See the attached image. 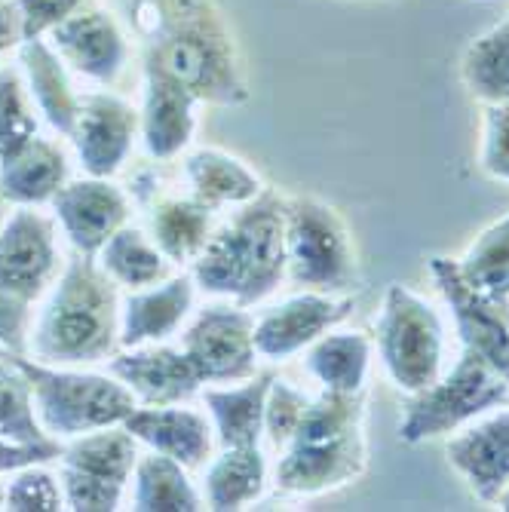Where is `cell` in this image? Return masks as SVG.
I'll return each mask as SVG.
<instances>
[{
	"instance_id": "6da1fadb",
	"label": "cell",
	"mask_w": 509,
	"mask_h": 512,
	"mask_svg": "<svg viewBox=\"0 0 509 512\" xmlns=\"http://www.w3.org/2000/svg\"><path fill=\"white\" fill-rule=\"evenodd\" d=\"M132 28L148 71L191 89L203 105L249 102L240 43L215 0H132Z\"/></svg>"
},
{
	"instance_id": "7a4b0ae2",
	"label": "cell",
	"mask_w": 509,
	"mask_h": 512,
	"mask_svg": "<svg viewBox=\"0 0 509 512\" xmlns=\"http://www.w3.org/2000/svg\"><path fill=\"white\" fill-rule=\"evenodd\" d=\"M120 286L96 258L74 255L31 313L25 353L50 365H96L120 350Z\"/></svg>"
},
{
	"instance_id": "3957f363",
	"label": "cell",
	"mask_w": 509,
	"mask_h": 512,
	"mask_svg": "<svg viewBox=\"0 0 509 512\" xmlns=\"http://www.w3.org/2000/svg\"><path fill=\"white\" fill-rule=\"evenodd\" d=\"M188 270L209 298L243 307L267 301L286 279V197L264 188L234 218L212 230Z\"/></svg>"
},
{
	"instance_id": "277c9868",
	"label": "cell",
	"mask_w": 509,
	"mask_h": 512,
	"mask_svg": "<svg viewBox=\"0 0 509 512\" xmlns=\"http://www.w3.org/2000/svg\"><path fill=\"white\" fill-rule=\"evenodd\" d=\"M365 467V399L319 390V396H310L298 430L276 457L273 482L292 497H322L356 482Z\"/></svg>"
},
{
	"instance_id": "5b68a950",
	"label": "cell",
	"mask_w": 509,
	"mask_h": 512,
	"mask_svg": "<svg viewBox=\"0 0 509 512\" xmlns=\"http://www.w3.org/2000/svg\"><path fill=\"white\" fill-rule=\"evenodd\" d=\"M34 390V411L43 433L53 442H68L92 430L120 427L135 396L111 371H89V365H50L19 353Z\"/></svg>"
},
{
	"instance_id": "8992f818",
	"label": "cell",
	"mask_w": 509,
	"mask_h": 512,
	"mask_svg": "<svg viewBox=\"0 0 509 512\" xmlns=\"http://www.w3.org/2000/svg\"><path fill=\"white\" fill-rule=\"evenodd\" d=\"M503 405H509V381L485 356L460 347L451 371H442L436 384L408 396L399 421V442L424 445L445 439Z\"/></svg>"
},
{
	"instance_id": "52a82bcc",
	"label": "cell",
	"mask_w": 509,
	"mask_h": 512,
	"mask_svg": "<svg viewBox=\"0 0 509 512\" xmlns=\"http://www.w3.org/2000/svg\"><path fill=\"white\" fill-rule=\"evenodd\" d=\"M375 350L390 384L411 396L445 371V325L433 301L411 286L393 283L375 319Z\"/></svg>"
},
{
	"instance_id": "ba28073f",
	"label": "cell",
	"mask_w": 509,
	"mask_h": 512,
	"mask_svg": "<svg viewBox=\"0 0 509 512\" xmlns=\"http://www.w3.org/2000/svg\"><path fill=\"white\" fill-rule=\"evenodd\" d=\"M356 270V243L341 212L319 197H286V279L298 289L347 292Z\"/></svg>"
},
{
	"instance_id": "9c48e42d",
	"label": "cell",
	"mask_w": 509,
	"mask_h": 512,
	"mask_svg": "<svg viewBox=\"0 0 509 512\" xmlns=\"http://www.w3.org/2000/svg\"><path fill=\"white\" fill-rule=\"evenodd\" d=\"M142 445L120 427L92 430L62 442L59 479L74 512H114L126 503Z\"/></svg>"
},
{
	"instance_id": "30bf717a",
	"label": "cell",
	"mask_w": 509,
	"mask_h": 512,
	"mask_svg": "<svg viewBox=\"0 0 509 512\" xmlns=\"http://www.w3.org/2000/svg\"><path fill=\"white\" fill-rule=\"evenodd\" d=\"M56 218L19 206L0 224V304L31 310L62 273Z\"/></svg>"
},
{
	"instance_id": "8fae6325",
	"label": "cell",
	"mask_w": 509,
	"mask_h": 512,
	"mask_svg": "<svg viewBox=\"0 0 509 512\" xmlns=\"http://www.w3.org/2000/svg\"><path fill=\"white\" fill-rule=\"evenodd\" d=\"M181 350L197 365L203 384H237L258 371L255 350V313L237 301L218 298L194 310L181 329Z\"/></svg>"
},
{
	"instance_id": "7c38bea8",
	"label": "cell",
	"mask_w": 509,
	"mask_h": 512,
	"mask_svg": "<svg viewBox=\"0 0 509 512\" xmlns=\"http://www.w3.org/2000/svg\"><path fill=\"white\" fill-rule=\"evenodd\" d=\"M68 142L83 175L117 178L129 163L135 142H142L138 108L117 96V92H111L108 86L96 92H83Z\"/></svg>"
},
{
	"instance_id": "4fadbf2b",
	"label": "cell",
	"mask_w": 509,
	"mask_h": 512,
	"mask_svg": "<svg viewBox=\"0 0 509 512\" xmlns=\"http://www.w3.org/2000/svg\"><path fill=\"white\" fill-rule=\"evenodd\" d=\"M353 298L341 292L301 289L255 316V350L264 362H286L301 356L313 341L353 313Z\"/></svg>"
},
{
	"instance_id": "5bb4252c",
	"label": "cell",
	"mask_w": 509,
	"mask_h": 512,
	"mask_svg": "<svg viewBox=\"0 0 509 512\" xmlns=\"http://www.w3.org/2000/svg\"><path fill=\"white\" fill-rule=\"evenodd\" d=\"M53 50L71 68V74L99 86H114L129 65V34L117 16L99 4H80L50 34Z\"/></svg>"
},
{
	"instance_id": "9a60e30c",
	"label": "cell",
	"mask_w": 509,
	"mask_h": 512,
	"mask_svg": "<svg viewBox=\"0 0 509 512\" xmlns=\"http://www.w3.org/2000/svg\"><path fill=\"white\" fill-rule=\"evenodd\" d=\"M50 209L74 252L96 258L117 230L129 224L132 200L114 178L80 175L56 194Z\"/></svg>"
},
{
	"instance_id": "2e32d148",
	"label": "cell",
	"mask_w": 509,
	"mask_h": 512,
	"mask_svg": "<svg viewBox=\"0 0 509 512\" xmlns=\"http://www.w3.org/2000/svg\"><path fill=\"white\" fill-rule=\"evenodd\" d=\"M108 371L126 384L138 405H178L203 393L197 365L181 350V344H145L123 347L108 359Z\"/></svg>"
},
{
	"instance_id": "e0dca14e",
	"label": "cell",
	"mask_w": 509,
	"mask_h": 512,
	"mask_svg": "<svg viewBox=\"0 0 509 512\" xmlns=\"http://www.w3.org/2000/svg\"><path fill=\"white\" fill-rule=\"evenodd\" d=\"M445 454L476 500L497 503L509 488V405L482 414L479 421L448 436Z\"/></svg>"
},
{
	"instance_id": "ac0fdd59",
	"label": "cell",
	"mask_w": 509,
	"mask_h": 512,
	"mask_svg": "<svg viewBox=\"0 0 509 512\" xmlns=\"http://www.w3.org/2000/svg\"><path fill=\"white\" fill-rule=\"evenodd\" d=\"M197 283L191 270L172 273L120 301V350L172 341L197 310Z\"/></svg>"
},
{
	"instance_id": "d6986e66",
	"label": "cell",
	"mask_w": 509,
	"mask_h": 512,
	"mask_svg": "<svg viewBox=\"0 0 509 512\" xmlns=\"http://www.w3.org/2000/svg\"><path fill=\"white\" fill-rule=\"evenodd\" d=\"M123 427L145 451L166 454V457L184 463L191 473L203 470L218 448L209 414L191 408L188 402L135 405L132 414L123 421Z\"/></svg>"
},
{
	"instance_id": "ffe728a7",
	"label": "cell",
	"mask_w": 509,
	"mask_h": 512,
	"mask_svg": "<svg viewBox=\"0 0 509 512\" xmlns=\"http://www.w3.org/2000/svg\"><path fill=\"white\" fill-rule=\"evenodd\" d=\"M200 99L191 89L169 80L166 74L145 68V89H142V108H138V132L142 145L151 160L169 163L184 157L194 145L197 135V111Z\"/></svg>"
},
{
	"instance_id": "44dd1931",
	"label": "cell",
	"mask_w": 509,
	"mask_h": 512,
	"mask_svg": "<svg viewBox=\"0 0 509 512\" xmlns=\"http://www.w3.org/2000/svg\"><path fill=\"white\" fill-rule=\"evenodd\" d=\"M71 181V151L59 138L34 135L28 145L0 160V203L50 206L56 194Z\"/></svg>"
},
{
	"instance_id": "7402d4cb",
	"label": "cell",
	"mask_w": 509,
	"mask_h": 512,
	"mask_svg": "<svg viewBox=\"0 0 509 512\" xmlns=\"http://www.w3.org/2000/svg\"><path fill=\"white\" fill-rule=\"evenodd\" d=\"M16 59L22 65V74L28 80V89L34 96V105L40 111V120L50 126L56 135L68 138L80 111L83 92L74 89L71 68L62 62V56L50 46L46 37H25L16 43Z\"/></svg>"
},
{
	"instance_id": "603a6c76",
	"label": "cell",
	"mask_w": 509,
	"mask_h": 512,
	"mask_svg": "<svg viewBox=\"0 0 509 512\" xmlns=\"http://www.w3.org/2000/svg\"><path fill=\"white\" fill-rule=\"evenodd\" d=\"M181 175L188 184V194L212 212L240 209L264 191L261 175L246 160L212 145L184 151Z\"/></svg>"
},
{
	"instance_id": "cb8c5ba5",
	"label": "cell",
	"mask_w": 509,
	"mask_h": 512,
	"mask_svg": "<svg viewBox=\"0 0 509 512\" xmlns=\"http://www.w3.org/2000/svg\"><path fill=\"white\" fill-rule=\"evenodd\" d=\"M273 371H255L237 384H209L200 399L215 430L218 448H240L264 442V408L273 384Z\"/></svg>"
},
{
	"instance_id": "d4e9b609",
	"label": "cell",
	"mask_w": 509,
	"mask_h": 512,
	"mask_svg": "<svg viewBox=\"0 0 509 512\" xmlns=\"http://www.w3.org/2000/svg\"><path fill=\"white\" fill-rule=\"evenodd\" d=\"M375 359V338L356 329H332L304 350L307 375L326 393L362 396Z\"/></svg>"
},
{
	"instance_id": "484cf974",
	"label": "cell",
	"mask_w": 509,
	"mask_h": 512,
	"mask_svg": "<svg viewBox=\"0 0 509 512\" xmlns=\"http://www.w3.org/2000/svg\"><path fill=\"white\" fill-rule=\"evenodd\" d=\"M270 482V460L261 445L218 448L203 467V500L206 509L237 512L258 503Z\"/></svg>"
},
{
	"instance_id": "4316f807",
	"label": "cell",
	"mask_w": 509,
	"mask_h": 512,
	"mask_svg": "<svg viewBox=\"0 0 509 512\" xmlns=\"http://www.w3.org/2000/svg\"><path fill=\"white\" fill-rule=\"evenodd\" d=\"M215 230V212L191 194H163L148 209V234L175 267H191Z\"/></svg>"
},
{
	"instance_id": "83f0119b",
	"label": "cell",
	"mask_w": 509,
	"mask_h": 512,
	"mask_svg": "<svg viewBox=\"0 0 509 512\" xmlns=\"http://www.w3.org/2000/svg\"><path fill=\"white\" fill-rule=\"evenodd\" d=\"M129 509L135 512H200L206 509L203 491L194 485L191 470L184 463L145 451L138 454V463L129 482Z\"/></svg>"
},
{
	"instance_id": "f1b7e54d",
	"label": "cell",
	"mask_w": 509,
	"mask_h": 512,
	"mask_svg": "<svg viewBox=\"0 0 509 512\" xmlns=\"http://www.w3.org/2000/svg\"><path fill=\"white\" fill-rule=\"evenodd\" d=\"M96 261L126 292L148 289V286L160 283V279L172 276V267H175L163 255V249L154 243L148 227H138V224H123L102 246Z\"/></svg>"
},
{
	"instance_id": "f546056e",
	"label": "cell",
	"mask_w": 509,
	"mask_h": 512,
	"mask_svg": "<svg viewBox=\"0 0 509 512\" xmlns=\"http://www.w3.org/2000/svg\"><path fill=\"white\" fill-rule=\"evenodd\" d=\"M460 80L479 105L509 102V22L479 34L460 56Z\"/></svg>"
},
{
	"instance_id": "4dcf8cb0",
	"label": "cell",
	"mask_w": 509,
	"mask_h": 512,
	"mask_svg": "<svg viewBox=\"0 0 509 512\" xmlns=\"http://www.w3.org/2000/svg\"><path fill=\"white\" fill-rule=\"evenodd\" d=\"M454 261L460 276L479 295L509 307V212L494 224H488L467 246V252Z\"/></svg>"
},
{
	"instance_id": "1f68e13d",
	"label": "cell",
	"mask_w": 509,
	"mask_h": 512,
	"mask_svg": "<svg viewBox=\"0 0 509 512\" xmlns=\"http://www.w3.org/2000/svg\"><path fill=\"white\" fill-rule=\"evenodd\" d=\"M0 439L22 445L53 442L37 421L31 378L25 375L19 353L7 347H0Z\"/></svg>"
},
{
	"instance_id": "d6a6232c",
	"label": "cell",
	"mask_w": 509,
	"mask_h": 512,
	"mask_svg": "<svg viewBox=\"0 0 509 512\" xmlns=\"http://www.w3.org/2000/svg\"><path fill=\"white\" fill-rule=\"evenodd\" d=\"M40 123L43 120L19 59L0 62V160L40 135Z\"/></svg>"
},
{
	"instance_id": "836d02e7",
	"label": "cell",
	"mask_w": 509,
	"mask_h": 512,
	"mask_svg": "<svg viewBox=\"0 0 509 512\" xmlns=\"http://www.w3.org/2000/svg\"><path fill=\"white\" fill-rule=\"evenodd\" d=\"M7 512H62L68 509L62 479L46 470V463H31V467L13 470L7 476Z\"/></svg>"
},
{
	"instance_id": "e575fe53",
	"label": "cell",
	"mask_w": 509,
	"mask_h": 512,
	"mask_svg": "<svg viewBox=\"0 0 509 512\" xmlns=\"http://www.w3.org/2000/svg\"><path fill=\"white\" fill-rule=\"evenodd\" d=\"M307 402H310V396L304 390H298L292 381L273 378L270 393H267V408H264V439L276 454L286 448V442L298 430Z\"/></svg>"
},
{
	"instance_id": "d590c367",
	"label": "cell",
	"mask_w": 509,
	"mask_h": 512,
	"mask_svg": "<svg viewBox=\"0 0 509 512\" xmlns=\"http://www.w3.org/2000/svg\"><path fill=\"white\" fill-rule=\"evenodd\" d=\"M479 169L488 178L509 184V102L506 105H485Z\"/></svg>"
},
{
	"instance_id": "8d00e7d4",
	"label": "cell",
	"mask_w": 509,
	"mask_h": 512,
	"mask_svg": "<svg viewBox=\"0 0 509 512\" xmlns=\"http://www.w3.org/2000/svg\"><path fill=\"white\" fill-rule=\"evenodd\" d=\"M62 454V442L43 445H22L13 439H0V476H10L13 470L31 467V463H53Z\"/></svg>"
},
{
	"instance_id": "74e56055",
	"label": "cell",
	"mask_w": 509,
	"mask_h": 512,
	"mask_svg": "<svg viewBox=\"0 0 509 512\" xmlns=\"http://www.w3.org/2000/svg\"><path fill=\"white\" fill-rule=\"evenodd\" d=\"M28 325H31V310H19V307H10V304H0V347L25 353Z\"/></svg>"
},
{
	"instance_id": "f35d334b",
	"label": "cell",
	"mask_w": 509,
	"mask_h": 512,
	"mask_svg": "<svg viewBox=\"0 0 509 512\" xmlns=\"http://www.w3.org/2000/svg\"><path fill=\"white\" fill-rule=\"evenodd\" d=\"M16 37H19V25H13L10 7H0V40H16Z\"/></svg>"
},
{
	"instance_id": "ab89813d",
	"label": "cell",
	"mask_w": 509,
	"mask_h": 512,
	"mask_svg": "<svg viewBox=\"0 0 509 512\" xmlns=\"http://www.w3.org/2000/svg\"><path fill=\"white\" fill-rule=\"evenodd\" d=\"M16 43H19V40H0V59H4L10 50H16Z\"/></svg>"
},
{
	"instance_id": "60d3db41",
	"label": "cell",
	"mask_w": 509,
	"mask_h": 512,
	"mask_svg": "<svg viewBox=\"0 0 509 512\" xmlns=\"http://www.w3.org/2000/svg\"><path fill=\"white\" fill-rule=\"evenodd\" d=\"M4 500H7V476H0V509H4Z\"/></svg>"
},
{
	"instance_id": "b9f144b4",
	"label": "cell",
	"mask_w": 509,
	"mask_h": 512,
	"mask_svg": "<svg viewBox=\"0 0 509 512\" xmlns=\"http://www.w3.org/2000/svg\"><path fill=\"white\" fill-rule=\"evenodd\" d=\"M497 506H500V509H506V512H509V488H506V491H503V494H500V500H497Z\"/></svg>"
},
{
	"instance_id": "7bdbcfd3",
	"label": "cell",
	"mask_w": 509,
	"mask_h": 512,
	"mask_svg": "<svg viewBox=\"0 0 509 512\" xmlns=\"http://www.w3.org/2000/svg\"><path fill=\"white\" fill-rule=\"evenodd\" d=\"M506 381H509V378H506Z\"/></svg>"
}]
</instances>
